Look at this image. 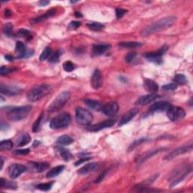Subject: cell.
Here are the masks:
<instances>
[{
	"instance_id": "cell-54",
	"label": "cell",
	"mask_w": 193,
	"mask_h": 193,
	"mask_svg": "<svg viewBox=\"0 0 193 193\" xmlns=\"http://www.w3.org/2000/svg\"><path fill=\"white\" fill-rule=\"evenodd\" d=\"M5 59L7 60V61H10V62H11V61H13V60H14V57L12 56H11V55H6L5 57Z\"/></svg>"
},
{
	"instance_id": "cell-50",
	"label": "cell",
	"mask_w": 193,
	"mask_h": 193,
	"mask_svg": "<svg viewBox=\"0 0 193 193\" xmlns=\"http://www.w3.org/2000/svg\"><path fill=\"white\" fill-rule=\"evenodd\" d=\"M107 171H104V172H103L100 175V176L98 177V178L96 180H95V183H100V182H101L103 180V178L105 177V176H106V174H107Z\"/></svg>"
},
{
	"instance_id": "cell-38",
	"label": "cell",
	"mask_w": 193,
	"mask_h": 193,
	"mask_svg": "<svg viewBox=\"0 0 193 193\" xmlns=\"http://www.w3.org/2000/svg\"><path fill=\"white\" fill-rule=\"evenodd\" d=\"M52 183H41L36 186V189H39L41 191H48L50 190L52 187Z\"/></svg>"
},
{
	"instance_id": "cell-5",
	"label": "cell",
	"mask_w": 193,
	"mask_h": 193,
	"mask_svg": "<svg viewBox=\"0 0 193 193\" xmlns=\"http://www.w3.org/2000/svg\"><path fill=\"white\" fill-rule=\"evenodd\" d=\"M70 121H71V117L69 113H61V115L51 120L50 127L54 130L65 128L70 125Z\"/></svg>"
},
{
	"instance_id": "cell-11",
	"label": "cell",
	"mask_w": 193,
	"mask_h": 193,
	"mask_svg": "<svg viewBox=\"0 0 193 193\" xmlns=\"http://www.w3.org/2000/svg\"><path fill=\"white\" fill-rule=\"evenodd\" d=\"M116 123V121L113 119H109V120H106V121L100 122V123L96 124V125H91L88 127V131L91 132H97L103 130V129L109 128V127H113V125Z\"/></svg>"
},
{
	"instance_id": "cell-43",
	"label": "cell",
	"mask_w": 193,
	"mask_h": 193,
	"mask_svg": "<svg viewBox=\"0 0 193 193\" xmlns=\"http://www.w3.org/2000/svg\"><path fill=\"white\" fill-rule=\"evenodd\" d=\"M81 26V23L79 21H72V22L70 23L69 24V30H76L77 28H79V26Z\"/></svg>"
},
{
	"instance_id": "cell-47",
	"label": "cell",
	"mask_w": 193,
	"mask_h": 193,
	"mask_svg": "<svg viewBox=\"0 0 193 193\" xmlns=\"http://www.w3.org/2000/svg\"><path fill=\"white\" fill-rule=\"evenodd\" d=\"M4 187L7 189H15L17 188V185L16 183H13V182H9V181H5V184ZM3 187V188H4Z\"/></svg>"
},
{
	"instance_id": "cell-49",
	"label": "cell",
	"mask_w": 193,
	"mask_h": 193,
	"mask_svg": "<svg viewBox=\"0 0 193 193\" xmlns=\"http://www.w3.org/2000/svg\"><path fill=\"white\" fill-rule=\"evenodd\" d=\"M159 174H155V175H153V176H152L149 179H148L147 180H146V181H145V183H153V182L155 181V180H156L158 177H159Z\"/></svg>"
},
{
	"instance_id": "cell-8",
	"label": "cell",
	"mask_w": 193,
	"mask_h": 193,
	"mask_svg": "<svg viewBox=\"0 0 193 193\" xmlns=\"http://www.w3.org/2000/svg\"><path fill=\"white\" fill-rule=\"evenodd\" d=\"M192 143H189L188 145H185V146H181V147H179L176 149L173 150L172 152H171L169 154H168L165 157H164V160H172L174 158L177 157L178 155H183L189 152H191L192 150Z\"/></svg>"
},
{
	"instance_id": "cell-44",
	"label": "cell",
	"mask_w": 193,
	"mask_h": 193,
	"mask_svg": "<svg viewBox=\"0 0 193 193\" xmlns=\"http://www.w3.org/2000/svg\"><path fill=\"white\" fill-rule=\"evenodd\" d=\"M30 149H17L15 150L13 152V154H15L16 155H27V154L30 153Z\"/></svg>"
},
{
	"instance_id": "cell-25",
	"label": "cell",
	"mask_w": 193,
	"mask_h": 193,
	"mask_svg": "<svg viewBox=\"0 0 193 193\" xmlns=\"http://www.w3.org/2000/svg\"><path fill=\"white\" fill-rule=\"evenodd\" d=\"M31 141V137L26 133L21 134V135L16 140V143H17V146H26V144H28Z\"/></svg>"
},
{
	"instance_id": "cell-51",
	"label": "cell",
	"mask_w": 193,
	"mask_h": 193,
	"mask_svg": "<svg viewBox=\"0 0 193 193\" xmlns=\"http://www.w3.org/2000/svg\"><path fill=\"white\" fill-rule=\"evenodd\" d=\"M90 159H90V158H84V159H80V160L77 161V162H76L75 165H76V166H78V165H79V164H82V163L85 162H87V161L90 160Z\"/></svg>"
},
{
	"instance_id": "cell-3",
	"label": "cell",
	"mask_w": 193,
	"mask_h": 193,
	"mask_svg": "<svg viewBox=\"0 0 193 193\" xmlns=\"http://www.w3.org/2000/svg\"><path fill=\"white\" fill-rule=\"evenodd\" d=\"M31 106H23L11 109L8 113V118L11 122H19L24 119L31 111Z\"/></svg>"
},
{
	"instance_id": "cell-10",
	"label": "cell",
	"mask_w": 193,
	"mask_h": 193,
	"mask_svg": "<svg viewBox=\"0 0 193 193\" xmlns=\"http://www.w3.org/2000/svg\"><path fill=\"white\" fill-rule=\"evenodd\" d=\"M26 171V168L25 166L19 164H13L8 168V173L10 178L16 179L20 177L21 173L25 172Z\"/></svg>"
},
{
	"instance_id": "cell-57",
	"label": "cell",
	"mask_w": 193,
	"mask_h": 193,
	"mask_svg": "<svg viewBox=\"0 0 193 193\" xmlns=\"http://www.w3.org/2000/svg\"><path fill=\"white\" fill-rule=\"evenodd\" d=\"M75 15H76V17H81V16H82V15H81V13H80V12H78V11H77V12H76Z\"/></svg>"
},
{
	"instance_id": "cell-53",
	"label": "cell",
	"mask_w": 193,
	"mask_h": 193,
	"mask_svg": "<svg viewBox=\"0 0 193 193\" xmlns=\"http://www.w3.org/2000/svg\"><path fill=\"white\" fill-rule=\"evenodd\" d=\"M5 184V180H4V179L3 178L0 179V187H1V188H3Z\"/></svg>"
},
{
	"instance_id": "cell-27",
	"label": "cell",
	"mask_w": 193,
	"mask_h": 193,
	"mask_svg": "<svg viewBox=\"0 0 193 193\" xmlns=\"http://www.w3.org/2000/svg\"><path fill=\"white\" fill-rule=\"evenodd\" d=\"M74 142L73 139L71 137L68 135H63L61 136L57 140V143L58 145H63V146H66V145H70Z\"/></svg>"
},
{
	"instance_id": "cell-19",
	"label": "cell",
	"mask_w": 193,
	"mask_h": 193,
	"mask_svg": "<svg viewBox=\"0 0 193 193\" xmlns=\"http://www.w3.org/2000/svg\"><path fill=\"white\" fill-rule=\"evenodd\" d=\"M171 104L168 102L166 101H160L153 103V105L150 107V111L152 112H163V111L168 110V109L171 107Z\"/></svg>"
},
{
	"instance_id": "cell-12",
	"label": "cell",
	"mask_w": 193,
	"mask_h": 193,
	"mask_svg": "<svg viewBox=\"0 0 193 193\" xmlns=\"http://www.w3.org/2000/svg\"><path fill=\"white\" fill-rule=\"evenodd\" d=\"M118 108L119 107L116 102H111L103 106L101 112L107 116H113L118 113Z\"/></svg>"
},
{
	"instance_id": "cell-39",
	"label": "cell",
	"mask_w": 193,
	"mask_h": 193,
	"mask_svg": "<svg viewBox=\"0 0 193 193\" xmlns=\"http://www.w3.org/2000/svg\"><path fill=\"white\" fill-rule=\"evenodd\" d=\"M63 68L66 72H70L73 71L74 69H75V67H74V64L72 63L71 61H66L63 63Z\"/></svg>"
},
{
	"instance_id": "cell-29",
	"label": "cell",
	"mask_w": 193,
	"mask_h": 193,
	"mask_svg": "<svg viewBox=\"0 0 193 193\" xmlns=\"http://www.w3.org/2000/svg\"><path fill=\"white\" fill-rule=\"evenodd\" d=\"M13 143L11 140H2L0 143V150L1 151H7L11 150L13 148Z\"/></svg>"
},
{
	"instance_id": "cell-31",
	"label": "cell",
	"mask_w": 193,
	"mask_h": 193,
	"mask_svg": "<svg viewBox=\"0 0 193 193\" xmlns=\"http://www.w3.org/2000/svg\"><path fill=\"white\" fill-rule=\"evenodd\" d=\"M118 45L122 48H137L142 45V43L138 42H122Z\"/></svg>"
},
{
	"instance_id": "cell-37",
	"label": "cell",
	"mask_w": 193,
	"mask_h": 193,
	"mask_svg": "<svg viewBox=\"0 0 193 193\" xmlns=\"http://www.w3.org/2000/svg\"><path fill=\"white\" fill-rule=\"evenodd\" d=\"M52 51H51V49L50 48H46L42 52V54H40L39 57V61H45L46 59L49 57L52 54Z\"/></svg>"
},
{
	"instance_id": "cell-56",
	"label": "cell",
	"mask_w": 193,
	"mask_h": 193,
	"mask_svg": "<svg viewBox=\"0 0 193 193\" xmlns=\"http://www.w3.org/2000/svg\"><path fill=\"white\" fill-rule=\"evenodd\" d=\"M3 164H4V161H3L2 158H1V170L2 169V168H3Z\"/></svg>"
},
{
	"instance_id": "cell-41",
	"label": "cell",
	"mask_w": 193,
	"mask_h": 193,
	"mask_svg": "<svg viewBox=\"0 0 193 193\" xmlns=\"http://www.w3.org/2000/svg\"><path fill=\"white\" fill-rule=\"evenodd\" d=\"M13 69H10L8 68V67H1V69H0V74H1L2 76H6L8 75V74H9L10 72H13Z\"/></svg>"
},
{
	"instance_id": "cell-9",
	"label": "cell",
	"mask_w": 193,
	"mask_h": 193,
	"mask_svg": "<svg viewBox=\"0 0 193 193\" xmlns=\"http://www.w3.org/2000/svg\"><path fill=\"white\" fill-rule=\"evenodd\" d=\"M168 48V46L164 45L162 48H161L159 51H154V52L146 53V54H144V57L146 58H147L149 61L155 62L156 63H161L162 62V57L167 51Z\"/></svg>"
},
{
	"instance_id": "cell-35",
	"label": "cell",
	"mask_w": 193,
	"mask_h": 193,
	"mask_svg": "<svg viewBox=\"0 0 193 193\" xmlns=\"http://www.w3.org/2000/svg\"><path fill=\"white\" fill-rule=\"evenodd\" d=\"M42 118H43V113H41L39 117L37 118L33 125V131L34 133L38 132L40 130V126L42 121Z\"/></svg>"
},
{
	"instance_id": "cell-23",
	"label": "cell",
	"mask_w": 193,
	"mask_h": 193,
	"mask_svg": "<svg viewBox=\"0 0 193 193\" xmlns=\"http://www.w3.org/2000/svg\"><path fill=\"white\" fill-rule=\"evenodd\" d=\"M84 103L88 107L94 109V110L101 111L103 105L101 103L97 101V100H91V99H85V100H84Z\"/></svg>"
},
{
	"instance_id": "cell-13",
	"label": "cell",
	"mask_w": 193,
	"mask_h": 193,
	"mask_svg": "<svg viewBox=\"0 0 193 193\" xmlns=\"http://www.w3.org/2000/svg\"><path fill=\"white\" fill-rule=\"evenodd\" d=\"M49 164L48 162H29L28 163V168L31 171L35 173H41L45 171L49 168Z\"/></svg>"
},
{
	"instance_id": "cell-45",
	"label": "cell",
	"mask_w": 193,
	"mask_h": 193,
	"mask_svg": "<svg viewBox=\"0 0 193 193\" xmlns=\"http://www.w3.org/2000/svg\"><path fill=\"white\" fill-rule=\"evenodd\" d=\"M116 12L117 18H122V17L127 13V11L125 9H123V8H117Z\"/></svg>"
},
{
	"instance_id": "cell-6",
	"label": "cell",
	"mask_w": 193,
	"mask_h": 193,
	"mask_svg": "<svg viewBox=\"0 0 193 193\" xmlns=\"http://www.w3.org/2000/svg\"><path fill=\"white\" fill-rule=\"evenodd\" d=\"M76 120L79 125H88L93 120V116L88 109L79 107L76 110Z\"/></svg>"
},
{
	"instance_id": "cell-4",
	"label": "cell",
	"mask_w": 193,
	"mask_h": 193,
	"mask_svg": "<svg viewBox=\"0 0 193 193\" xmlns=\"http://www.w3.org/2000/svg\"><path fill=\"white\" fill-rule=\"evenodd\" d=\"M70 93L69 91H63L57 97H56L48 107V111L49 113H56L60 111L64 107L65 104L70 99Z\"/></svg>"
},
{
	"instance_id": "cell-7",
	"label": "cell",
	"mask_w": 193,
	"mask_h": 193,
	"mask_svg": "<svg viewBox=\"0 0 193 193\" xmlns=\"http://www.w3.org/2000/svg\"><path fill=\"white\" fill-rule=\"evenodd\" d=\"M167 116L171 121L175 122L183 118L186 116V112L183 108L171 106L167 110Z\"/></svg>"
},
{
	"instance_id": "cell-22",
	"label": "cell",
	"mask_w": 193,
	"mask_h": 193,
	"mask_svg": "<svg viewBox=\"0 0 193 193\" xmlns=\"http://www.w3.org/2000/svg\"><path fill=\"white\" fill-rule=\"evenodd\" d=\"M144 87L147 90V91L150 92L151 94L155 93L159 91V85L157 83L149 79H146L144 80Z\"/></svg>"
},
{
	"instance_id": "cell-2",
	"label": "cell",
	"mask_w": 193,
	"mask_h": 193,
	"mask_svg": "<svg viewBox=\"0 0 193 193\" xmlns=\"http://www.w3.org/2000/svg\"><path fill=\"white\" fill-rule=\"evenodd\" d=\"M51 91V88L48 84H42L36 85L29 90L26 94V98L30 102H36L48 94Z\"/></svg>"
},
{
	"instance_id": "cell-28",
	"label": "cell",
	"mask_w": 193,
	"mask_h": 193,
	"mask_svg": "<svg viewBox=\"0 0 193 193\" xmlns=\"http://www.w3.org/2000/svg\"><path fill=\"white\" fill-rule=\"evenodd\" d=\"M58 151H59L60 155H61L62 159H63L64 161L68 162V161L71 160L72 159V154L70 153V151H69L68 149H66L64 148L58 147Z\"/></svg>"
},
{
	"instance_id": "cell-14",
	"label": "cell",
	"mask_w": 193,
	"mask_h": 193,
	"mask_svg": "<svg viewBox=\"0 0 193 193\" xmlns=\"http://www.w3.org/2000/svg\"><path fill=\"white\" fill-rule=\"evenodd\" d=\"M160 97L159 95H158L157 94L153 93V94H149L143 95V96L140 97L139 99L136 101L135 104L137 106H145L147 105V104L150 103L155 101L156 99L159 98Z\"/></svg>"
},
{
	"instance_id": "cell-18",
	"label": "cell",
	"mask_w": 193,
	"mask_h": 193,
	"mask_svg": "<svg viewBox=\"0 0 193 193\" xmlns=\"http://www.w3.org/2000/svg\"><path fill=\"white\" fill-rule=\"evenodd\" d=\"M138 112H139L138 109H131V110H129L128 112L125 113L124 116L122 117L121 120L119 121L118 126H122V125L128 123L133 118H134V117L137 116Z\"/></svg>"
},
{
	"instance_id": "cell-36",
	"label": "cell",
	"mask_w": 193,
	"mask_h": 193,
	"mask_svg": "<svg viewBox=\"0 0 193 193\" xmlns=\"http://www.w3.org/2000/svg\"><path fill=\"white\" fill-rule=\"evenodd\" d=\"M147 140H148L147 138H140V139L134 141V142L130 146H129L128 152L132 151L133 149H135L136 147H137L138 146H140V144H142L143 143L146 142V141H147Z\"/></svg>"
},
{
	"instance_id": "cell-55",
	"label": "cell",
	"mask_w": 193,
	"mask_h": 193,
	"mask_svg": "<svg viewBox=\"0 0 193 193\" xmlns=\"http://www.w3.org/2000/svg\"><path fill=\"white\" fill-rule=\"evenodd\" d=\"M5 15L6 16V17H9V16L11 15V11L9 9H5Z\"/></svg>"
},
{
	"instance_id": "cell-58",
	"label": "cell",
	"mask_w": 193,
	"mask_h": 193,
	"mask_svg": "<svg viewBox=\"0 0 193 193\" xmlns=\"http://www.w3.org/2000/svg\"><path fill=\"white\" fill-rule=\"evenodd\" d=\"M39 143H40L39 142V141H35L34 143H33V146H34V147H36V146H38Z\"/></svg>"
},
{
	"instance_id": "cell-17",
	"label": "cell",
	"mask_w": 193,
	"mask_h": 193,
	"mask_svg": "<svg viewBox=\"0 0 193 193\" xmlns=\"http://www.w3.org/2000/svg\"><path fill=\"white\" fill-rule=\"evenodd\" d=\"M99 168H100V164H99L97 162L88 163V164H85L84 167L80 168V169L78 171V173L80 175H86L88 174V173L97 171Z\"/></svg>"
},
{
	"instance_id": "cell-42",
	"label": "cell",
	"mask_w": 193,
	"mask_h": 193,
	"mask_svg": "<svg viewBox=\"0 0 193 193\" xmlns=\"http://www.w3.org/2000/svg\"><path fill=\"white\" fill-rule=\"evenodd\" d=\"M136 56H137V54H136L135 52L128 53V54L125 56V61H126V63H131V62H132L134 59H135Z\"/></svg>"
},
{
	"instance_id": "cell-52",
	"label": "cell",
	"mask_w": 193,
	"mask_h": 193,
	"mask_svg": "<svg viewBox=\"0 0 193 193\" xmlns=\"http://www.w3.org/2000/svg\"><path fill=\"white\" fill-rule=\"evenodd\" d=\"M49 3H50V2L49 1H43V0H42V1L39 2V5H42V6H45V5H48Z\"/></svg>"
},
{
	"instance_id": "cell-26",
	"label": "cell",
	"mask_w": 193,
	"mask_h": 193,
	"mask_svg": "<svg viewBox=\"0 0 193 193\" xmlns=\"http://www.w3.org/2000/svg\"><path fill=\"white\" fill-rule=\"evenodd\" d=\"M64 170V166L63 165H59L57 166V167L54 168L53 169H51V171H49L47 173V175H46V177L47 178H53L55 177L58 176L60 173L63 172V171Z\"/></svg>"
},
{
	"instance_id": "cell-21",
	"label": "cell",
	"mask_w": 193,
	"mask_h": 193,
	"mask_svg": "<svg viewBox=\"0 0 193 193\" xmlns=\"http://www.w3.org/2000/svg\"><path fill=\"white\" fill-rule=\"evenodd\" d=\"M56 11H57L56 9H54V8H51V9L48 10V11H46L44 15L39 16V17L33 18V20L31 21V22L33 23V24H36V23H39L41 22V21H45L48 18H50L51 17H52V16H54V15H55Z\"/></svg>"
},
{
	"instance_id": "cell-15",
	"label": "cell",
	"mask_w": 193,
	"mask_h": 193,
	"mask_svg": "<svg viewBox=\"0 0 193 193\" xmlns=\"http://www.w3.org/2000/svg\"><path fill=\"white\" fill-rule=\"evenodd\" d=\"M91 84L94 89H98L102 86L103 75L102 72L99 70H95L93 72L91 79Z\"/></svg>"
},
{
	"instance_id": "cell-48",
	"label": "cell",
	"mask_w": 193,
	"mask_h": 193,
	"mask_svg": "<svg viewBox=\"0 0 193 193\" xmlns=\"http://www.w3.org/2000/svg\"><path fill=\"white\" fill-rule=\"evenodd\" d=\"M137 191L138 192H159L160 190H159V189H147V187L145 186H139Z\"/></svg>"
},
{
	"instance_id": "cell-40",
	"label": "cell",
	"mask_w": 193,
	"mask_h": 193,
	"mask_svg": "<svg viewBox=\"0 0 193 193\" xmlns=\"http://www.w3.org/2000/svg\"><path fill=\"white\" fill-rule=\"evenodd\" d=\"M60 56H61V52H60L59 51L53 53V54H51V55L50 56V58H49V62L51 63H57L58 61H59Z\"/></svg>"
},
{
	"instance_id": "cell-46",
	"label": "cell",
	"mask_w": 193,
	"mask_h": 193,
	"mask_svg": "<svg viewBox=\"0 0 193 193\" xmlns=\"http://www.w3.org/2000/svg\"><path fill=\"white\" fill-rule=\"evenodd\" d=\"M177 85L176 84H168L165 85L162 87V89L166 90V91H173L177 88Z\"/></svg>"
},
{
	"instance_id": "cell-20",
	"label": "cell",
	"mask_w": 193,
	"mask_h": 193,
	"mask_svg": "<svg viewBox=\"0 0 193 193\" xmlns=\"http://www.w3.org/2000/svg\"><path fill=\"white\" fill-rule=\"evenodd\" d=\"M111 48L110 45L108 44H97L94 45L92 48V53L94 55L99 56L104 54L106 51H107Z\"/></svg>"
},
{
	"instance_id": "cell-30",
	"label": "cell",
	"mask_w": 193,
	"mask_h": 193,
	"mask_svg": "<svg viewBox=\"0 0 193 193\" xmlns=\"http://www.w3.org/2000/svg\"><path fill=\"white\" fill-rule=\"evenodd\" d=\"M173 81H175L176 85H184L188 82L186 77L183 74H177L175 76Z\"/></svg>"
},
{
	"instance_id": "cell-33",
	"label": "cell",
	"mask_w": 193,
	"mask_h": 193,
	"mask_svg": "<svg viewBox=\"0 0 193 193\" xmlns=\"http://www.w3.org/2000/svg\"><path fill=\"white\" fill-rule=\"evenodd\" d=\"M3 33H5V35H7L8 36H14L13 33V25L10 23H8V24H5L4 26L2 28Z\"/></svg>"
},
{
	"instance_id": "cell-16",
	"label": "cell",
	"mask_w": 193,
	"mask_h": 193,
	"mask_svg": "<svg viewBox=\"0 0 193 193\" xmlns=\"http://www.w3.org/2000/svg\"><path fill=\"white\" fill-rule=\"evenodd\" d=\"M21 91L20 88H17L15 86H8L1 85L0 86V92L2 94L6 95V96H14V95L18 94Z\"/></svg>"
},
{
	"instance_id": "cell-32",
	"label": "cell",
	"mask_w": 193,
	"mask_h": 193,
	"mask_svg": "<svg viewBox=\"0 0 193 193\" xmlns=\"http://www.w3.org/2000/svg\"><path fill=\"white\" fill-rule=\"evenodd\" d=\"M87 26H88L90 30H93V31H100V30H102L104 28L103 24H100V23H97V22L91 23V24H87Z\"/></svg>"
},
{
	"instance_id": "cell-34",
	"label": "cell",
	"mask_w": 193,
	"mask_h": 193,
	"mask_svg": "<svg viewBox=\"0 0 193 193\" xmlns=\"http://www.w3.org/2000/svg\"><path fill=\"white\" fill-rule=\"evenodd\" d=\"M17 36L19 37H24L26 39L30 40L33 38V36H32V33L30 32L28 30L25 29H21L19 30L18 33H17Z\"/></svg>"
},
{
	"instance_id": "cell-24",
	"label": "cell",
	"mask_w": 193,
	"mask_h": 193,
	"mask_svg": "<svg viewBox=\"0 0 193 193\" xmlns=\"http://www.w3.org/2000/svg\"><path fill=\"white\" fill-rule=\"evenodd\" d=\"M164 148H160V149H154V150H150V151L147 152V153H145L144 155H142V156L140 158V159L138 160V164H142V163L146 162L147 159H150V158L153 157V155H155V154L160 153L162 150H164Z\"/></svg>"
},
{
	"instance_id": "cell-1",
	"label": "cell",
	"mask_w": 193,
	"mask_h": 193,
	"mask_svg": "<svg viewBox=\"0 0 193 193\" xmlns=\"http://www.w3.org/2000/svg\"><path fill=\"white\" fill-rule=\"evenodd\" d=\"M177 18L173 16L164 17V18L155 21L153 24H150V25L146 26V28H144L141 34H142L143 36L145 37L153 34V33H158V32L165 30L168 28L171 27L174 24Z\"/></svg>"
}]
</instances>
